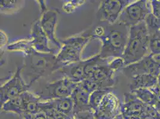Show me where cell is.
<instances>
[{"instance_id": "1", "label": "cell", "mask_w": 160, "mask_h": 119, "mask_svg": "<svg viewBox=\"0 0 160 119\" xmlns=\"http://www.w3.org/2000/svg\"><path fill=\"white\" fill-rule=\"evenodd\" d=\"M100 23L89 32L92 39L100 40L101 42L98 54L103 59L122 57L127 45L130 27L119 21L112 25Z\"/></svg>"}, {"instance_id": "2", "label": "cell", "mask_w": 160, "mask_h": 119, "mask_svg": "<svg viewBox=\"0 0 160 119\" xmlns=\"http://www.w3.org/2000/svg\"><path fill=\"white\" fill-rule=\"evenodd\" d=\"M149 42V33L145 21L130 27L127 45L122 56L126 66L150 54Z\"/></svg>"}, {"instance_id": "3", "label": "cell", "mask_w": 160, "mask_h": 119, "mask_svg": "<svg viewBox=\"0 0 160 119\" xmlns=\"http://www.w3.org/2000/svg\"><path fill=\"white\" fill-rule=\"evenodd\" d=\"M23 70L31 79L29 83L32 86L41 78L58 71L56 54L38 52L34 49L25 56Z\"/></svg>"}, {"instance_id": "4", "label": "cell", "mask_w": 160, "mask_h": 119, "mask_svg": "<svg viewBox=\"0 0 160 119\" xmlns=\"http://www.w3.org/2000/svg\"><path fill=\"white\" fill-rule=\"evenodd\" d=\"M91 40L92 38L89 32L86 31L82 34L60 40L62 45L56 55L59 70L63 67L82 60L81 58L82 51Z\"/></svg>"}, {"instance_id": "5", "label": "cell", "mask_w": 160, "mask_h": 119, "mask_svg": "<svg viewBox=\"0 0 160 119\" xmlns=\"http://www.w3.org/2000/svg\"><path fill=\"white\" fill-rule=\"evenodd\" d=\"M108 61L102 59L99 54L85 60L86 79L92 81L99 89H111L115 83V73L108 66Z\"/></svg>"}, {"instance_id": "6", "label": "cell", "mask_w": 160, "mask_h": 119, "mask_svg": "<svg viewBox=\"0 0 160 119\" xmlns=\"http://www.w3.org/2000/svg\"><path fill=\"white\" fill-rule=\"evenodd\" d=\"M41 112L49 119H73L75 113L71 97L40 102Z\"/></svg>"}, {"instance_id": "7", "label": "cell", "mask_w": 160, "mask_h": 119, "mask_svg": "<svg viewBox=\"0 0 160 119\" xmlns=\"http://www.w3.org/2000/svg\"><path fill=\"white\" fill-rule=\"evenodd\" d=\"M78 85L72 80L63 76L61 79L47 83L36 93L42 101L71 97Z\"/></svg>"}, {"instance_id": "8", "label": "cell", "mask_w": 160, "mask_h": 119, "mask_svg": "<svg viewBox=\"0 0 160 119\" xmlns=\"http://www.w3.org/2000/svg\"><path fill=\"white\" fill-rule=\"evenodd\" d=\"M151 13L152 7L150 0H136L124 10L117 21L128 26H133L144 21Z\"/></svg>"}, {"instance_id": "9", "label": "cell", "mask_w": 160, "mask_h": 119, "mask_svg": "<svg viewBox=\"0 0 160 119\" xmlns=\"http://www.w3.org/2000/svg\"><path fill=\"white\" fill-rule=\"evenodd\" d=\"M23 66L18 67L13 76L0 88L1 107L10 99H13L28 91L31 87L22 77Z\"/></svg>"}, {"instance_id": "10", "label": "cell", "mask_w": 160, "mask_h": 119, "mask_svg": "<svg viewBox=\"0 0 160 119\" xmlns=\"http://www.w3.org/2000/svg\"><path fill=\"white\" fill-rule=\"evenodd\" d=\"M97 17L100 22L115 23L124 10L136 0H98Z\"/></svg>"}, {"instance_id": "11", "label": "cell", "mask_w": 160, "mask_h": 119, "mask_svg": "<svg viewBox=\"0 0 160 119\" xmlns=\"http://www.w3.org/2000/svg\"><path fill=\"white\" fill-rule=\"evenodd\" d=\"M121 105L118 97L108 89L92 112L95 119H113L121 114Z\"/></svg>"}, {"instance_id": "12", "label": "cell", "mask_w": 160, "mask_h": 119, "mask_svg": "<svg viewBox=\"0 0 160 119\" xmlns=\"http://www.w3.org/2000/svg\"><path fill=\"white\" fill-rule=\"evenodd\" d=\"M122 72L129 78L142 74H152L158 77L160 69L153 55L150 54L139 61L124 67Z\"/></svg>"}, {"instance_id": "13", "label": "cell", "mask_w": 160, "mask_h": 119, "mask_svg": "<svg viewBox=\"0 0 160 119\" xmlns=\"http://www.w3.org/2000/svg\"><path fill=\"white\" fill-rule=\"evenodd\" d=\"M30 39L33 49L40 53L57 54L59 50L50 46V42L40 25V19L35 20L31 26Z\"/></svg>"}, {"instance_id": "14", "label": "cell", "mask_w": 160, "mask_h": 119, "mask_svg": "<svg viewBox=\"0 0 160 119\" xmlns=\"http://www.w3.org/2000/svg\"><path fill=\"white\" fill-rule=\"evenodd\" d=\"M40 25L44 32L50 42V44L59 50L61 47V41L58 40L56 31L58 20V13L54 10H47L41 13L40 19Z\"/></svg>"}, {"instance_id": "15", "label": "cell", "mask_w": 160, "mask_h": 119, "mask_svg": "<svg viewBox=\"0 0 160 119\" xmlns=\"http://www.w3.org/2000/svg\"><path fill=\"white\" fill-rule=\"evenodd\" d=\"M90 95V93L82 88L79 83H78L71 95L73 101L75 114L79 112L91 111L89 106Z\"/></svg>"}, {"instance_id": "16", "label": "cell", "mask_w": 160, "mask_h": 119, "mask_svg": "<svg viewBox=\"0 0 160 119\" xmlns=\"http://www.w3.org/2000/svg\"><path fill=\"white\" fill-rule=\"evenodd\" d=\"M58 72L74 82L80 83L86 79L85 60H81L78 63L63 67Z\"/></svg>"}, {"instance_id": "17", "label": "cell", "mask_w": 160, "mask_h": 119, "mask_svg": "<svg viewBox=\"0 0 160 119\" xmlns=\"http://www.w3.org/2000/svg\"><path fill=\"white\" fill-rule=\"evenodd\" d=\"M130 79V91L140 88L150 89L157 85L158 82V77L148 74H138Z\"/></svg>"}, {"instance_id": "18", "label": "cell", "mask_w": 160, "mask_h": 119, "mask_svg": "<svg viewBox=\"0 0 160 119\" xmlns=\"http://www.w3.org/2000/svg\"><path fill=\"white\" fill-rule=\"evenodd\" d=\"M6 50L10 52H20L24 56H27L33 50L32 42L30 38H23L15 40L9 43Z\"/></svg>"}, {"instance_id": "19", "label": "cell", "mask_w": 160, "mask_h": 119, "mask_svg": "<svg viewBox=\"0 0 160 119\" xmlns=\"http://www.w3.org/2000/svg\"><path fill=\"white\" fill-rule=\"evenodd\" d=\"M25 0H0L1 13L12 14L22 8Z\"/></svg>"}, {"instance_id": "20", "label": "cell", "mask_w": 160, "mask_h": 119, "mask_svg": "<svg viewBox=\"0 0 160 119\" xmlns=\"http://www.w3.org/2000/svg\"><path fill=\"white\" fill-rule=\"evenodd\" d=\"M130 91L144 103L153 107L155 105L157 101L156 97L150 89L140 88Z\"/></svg>"}, {"instance_id": "21", "label": "cell", "mask_w": 160, "mask_h": 119, "mask_svg": "<svg viewBox=\"0 0 160 119\" xmlns=\"http://www.w3.org/2000/svg\"><path fill=\"white\" fill-rule=\"evenodd\" d=\"M149 48L150 54L152 55L160 54V31L149 34Z\"/></svg>"}, {"instance_id": "22", "label": "cell", "mask_w": 160, "mask_h": 119, "mask_svg": "<svg viewBox=\"0 0 160 119\" xmlns=\"http://www.w3.org/2000/svg\"><path fill=\"white\" fill-rule=\"evenodd\" d=\"M145 21L146 23L147 29L149 34L160 31V19L154 16L152 13L148 15Z\"/></svg>"}, {"instance_id": "23", "label": "cell", "mask_w": 160, "mask_h": 119, "mask_svg": "<svg viewBox=\"0 0 160 119\" xmlns=\"http://www.w3.org/2000/svg\"><path fill=\"white\" fill-rule=\"evenodd\" d=\"M108 66L115 73L118 70H122L126 66L124 60L122 57H115L112 59L109 60Z\"/></svg>"}, {"instance_id": "24", "label": "cell", "mask_w": 160, "mask_h": 119, "mask_svg": "<svg viewBox=\"0 0 160 119\" xmlns=\"http://www.w3.org/2000/svg\"><path fill=\"white\" fill-rule=\"evenodd\" d=\"M151 7H152V13L157 18L160 19V1L158 0H150Z\"/></svg>"}, {"instance_id": "25", "label": "cell", "mask_w": 160, "mask_h": 119, "mask_svg": "<svg viewBox=\"0 0 160 119\" xmlns=\"http://www.w3.org/2000/svg\"><path fill=\"white\" fill-rule=\"evenodd\" d=\"M8 36L7 33H6L4 31L1 30L0 32V45H1V50H2L3 48H6L7 45L8 44Z\"/></svg>"}, {"instance_id": "26", "label": "cell", "mask_w": 160, "mask_h": 119, "mask_svg": "<svg viewBox=\"0 0 160 119\" xmlns=\"http://www.w3.org/2000/svg\"><path fill=\"white\" fill-rule=\"evenodd\" d=\"M24 119H49L47 115L42 112H40L35 114H28L23 117Z\"/></svg>"}, {"instance_id": "27", "label": "cell", "mask_w": 160, "mask_h": 119, "mask_svg": "<svg viewBox=\"0 0 160 119\" xmlns=\"http://www.w3.org/2000/svg\"><path fill=\"white\" fill-rule=\"evenodd\" d=\"M36 1H37V2L40 6L41 13H42L44 12H46L47 10L46 0H36Z\"/></svg>"}, {"instance_id": "28", "label": "cell", "mask_w": 160, "mask_h": 119, "mask_svg": "<svg viewBox=\"0 0 160 119\" xmlns=\"http://www.w3.org/2000/svg\"><path fill=\"white\" fill-rule=\"evenodd\" d=\"M153 58L155 60L157 61V63H158V66L160 67V54H158V55H153Z\"/></svg>"}, {"instance_id": "29", "label": "cell", "mask_w": 160, "mask_h": 119, "mask_svg": "<svg viewBox=\"0 0 160 119\" xmlns=\"http://www.w3.org/2000/svg\"><path fill=\"white\" fill-rule=\"evenodd\" d=\"M113 119H124V118H123V117H122V114H119L118 116H117L116 117H115V118Z\"/></svg>"}, {"instance_id": "30", "label": "cell", "mask_w": 160, "mask_h": 119, "mask_svg": "<svg viewBox=\"0 0 160 119\" xmlns=\"http://www.w3.org/2000/svg\"><path fill=\"white\" fill-rule=\"evenodd\" d=\"M158 79H160V75H159V76H158Z\"/></svg>"}, {"instance_id": "31", "label": "cell", "mask_w": 160, "mask_h": 119, "mask_svg": "<svg viewBox=\"0 0 160 119\" xmlns=\"http://www.w3.org/2000/svg\"><path fill=\"white\" fill-rule=\"evenodd\" d=\"M62 1H64V2H65L66 0H62Z\"/></svg>"}, {"instance_id": "32", "label": "cell", "mask_w": 160, "mask_h": 119, "mask_svg": "<svg viewBox=\"0 0 160 119\" xmlns=\"http://www.w3.org/2000/svg\"><path fill=\"white\" fill-rule=\"evenodd\" d=\"M90 1H95V0H90Z\"/></svg>"}, {"instance_id": "33", "label": "cell", "mask_w": 160, "mask_h": 119, "mask_svg": "<svg viewBox=\"0 0 160 119\" xmlns=\"http://www.w3.org/2000/svg\"><path fill=\"white\" fill-rule=\"evenodd\" d=\"M158 1H160V0H158Z\"/></svg>"}, {"instance_id": "34", "label": "cell", "mask_w": 160, "mask_h": 119, "mask_svg": "<svg viewBox=\"0 0 160 119\" xmlns=\"http://www.w3.org/2000/svg\"></svg>"}]
</instances>
